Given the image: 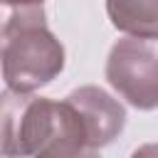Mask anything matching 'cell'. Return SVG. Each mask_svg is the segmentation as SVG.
I'll return each mask as SVG.
<instances>
[{"label":"cell","instance_id":"5","mask_svg":"<svg viewBox=\"0 0 158 158\" xmlns=\"http://www.w3.org/2000/svg\"><path fill=\"white\" fill-rule=\"evenodd\" d=\"M106 15L131 37H158V0H106Z\"/></svg>","mask_w":158,"mask_h":158},{"label":"cell","instance_id":"2","mask_svg":"<svg viewBox=\"0 0 158 158\" xmlns=\"http://www.w3.org/2000/svg\"><path fill=\"white\" fill-rule=\"evenodd\" d=\"M0 67L7 89L32 94L64 69V47L47 27V20L20 27L0 47Z\"/></svg>","mask_w":158,"mask_h":158},{"label":"cell","instance_id":"4","mask_svg":"<svg viewBox=\"0 0 158 158\" xmlns=\"http://www.w3.org/2000/svg\"><path fill=\"white\" fill-rule=\"evenodd\" d=\"M67 101L77 109V114L84 123L89 148L99 151V148L109 146L114 138H118V133L126 126L123 104H118V99H114L101 86H94V84L79 86L67 94Z\"/></svg>","mask_w":158,"mask_h":158},{"label":"cell","instance_id":"9","mask_svg":"<svg viewBox=\"0 0 158 158\" xmlns=\"http://www.w3.org/2000/svg\"><path fill=\"white\" fill-rule=\"evenodd\" d=\"M77 158H101V156L96 153V148H89V151H84V153H79Z\"/></svg>","mask_w":158,"mask_h":158},{"label":"cell","instance_id":"1","mask_svg":"<svg viewBox=\"0 0 158 158\" xmlns=\"http://www.w3.org/2000/svg\"><path fill=\"white\" fill-rule=\"evenodd\" d=\"M84 151L86 131L67 99L0 91V158H77Z\"/></svg>","mask_w":158,"mask_h":158},{"label":"cell","instance_id":"3","mask_svg":"<svg viewBox=\"0 0 158 158\" xmlns=\"http://www.w3.org/2000/svg\"><path fill=\"white\" fill-rule=\"evenodd\" d=\"M106 81L141 111L158 109V37H123L106 57Z\"/></svg>","mask_w":158,"mask_h":158},{"label":"cell","instance_id":"8","mask_svg":"<svg viewBox=\"0 0 158 158\" xmlns=\"http://www.w3.org/2000/svg\"><path fill=\"white\" fill-rule=\"evenodd\" d=\"M2 2H12V5H42L44 0H2Z\"/></svg>","mask_w":158,"mask_h":158},{"label":"cell","instance_id":"7","mask_svg":"<svg viewBox=\"0 0 158 158\" xmlns=\"http://www.w3.org/2000/svg\"><path fill=\"white\" fill-rule=\"evenodd\" d=\"M131 158H158V143H143V146H138L131 153Z\"/></svg>","mask_w":158,"mask_h":158},{"label":"cell","instance_id":"6","mask_svg":"<svg viewBox=\"0 0 158 158\" xmlns=\"http://www.w3.org/2000/svg\"><path fill=\"white\" fill-rule=\"evenodd\" d=\"M40 20H47L42 5H12V2L0 0V47L20 27H25L30 22H40Z\"/></svg>","mask_w":158,"mask_h":158}]
</instances>
